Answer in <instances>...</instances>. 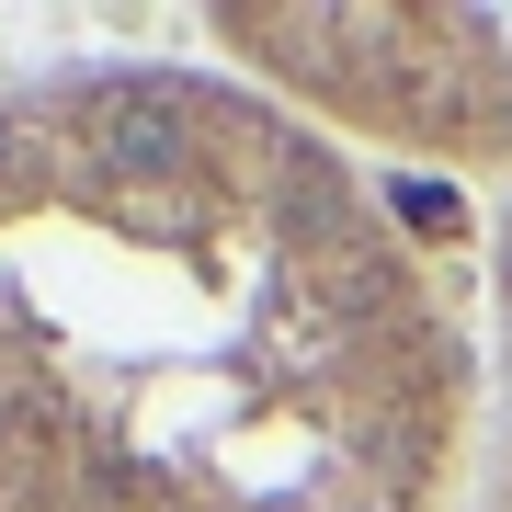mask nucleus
Returning <instances> with one entry per match:
<instances>
[{"label": "nucleus", "mask_w": 512, "mask_h": 512, "mask_svg": "<svg viewBox=\"0 0 512 512\" xmlns=\"http://www.w3.org/2000/svg\"><path fill=\"white\" fill-rule=\"evenodd\" d=\"M410 217L228 69L0 92V512H444L478 353Z\"/></svg>", "instance_id": "nucleus-1"}, {"label": "nucleus", "mask_w": 512, "mask_h": 512, "mask_svg": "<svg viewBox=\"0 0 512 512\" xmlns=\"http://www.w3.org/2000/svg\"><path fill=\"white\" fill-rule=\"evenodd\" d=\"M217 46L262 69V92L296 103L330 137L421 148V160H512V12H217Z\"/></svg>", "instance_id": "nucleus-2"}]
</instances>
